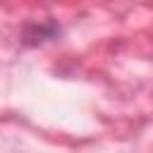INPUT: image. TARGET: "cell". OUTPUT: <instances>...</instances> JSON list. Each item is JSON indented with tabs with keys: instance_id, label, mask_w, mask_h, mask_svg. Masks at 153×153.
<instances>
[{
	"instance_id": "obj_1",
	"label": "cell",
	"mask_w": 153,
	"mask_h": 153,
	"mask_svg": "<svg viewBox=\"0 0 153 153\" xmlns=\"http://www.w3.org/2000/svg\"><path fill=\"white\" fill-rule=\"evenodd\" d=\"M60 33V26L53 22V19H48V22H41V24H26L24 26V33H22V41L26 43V45H38V43H43V41H50V38H55Z\"/></svg>"
}]
</instances>
